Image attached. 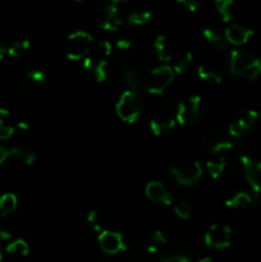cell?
Listing matches in <instances>:
<instances>
[{"label": "cell", "instance_id": "2", "mask_svg": "<svg viewBox=\"0 0 261 262\" xmlns=\"http://www.w3.org/2000/svg\"><path fill=\"white\" fill-rule=\"evenodd\" d=\"M229 69L233 74L253 81L261 73V59L247 51L233 50L229 56Z\"/></svg>", "mask_w": 261, "mask_h": 262}, {"label": "cell", "instance_id": "7", "mask_svg": "<svg viewBox=\"0 0 261 262\" xmlns=\"http://www.w3.org/2000/svg\"><path fill=\"white\" fill-rule=\"evenodd\" d=\"M94 18L97 25L105 31H117L123 25V15L118 2H112L97 7L94 13Z\"/></svg>", "mask_w": 261, "mask_h": 262}, {"label": "cell", "instance_id": "35", "mask_svg": "<svg viewBox=\"0 0 261 262\" xmlns=\"http://www.w3.org/2000/svg\"><path fill=\"white\" fill-rule=\"evenodd\" d=\"M159 262H189V257L181 253H171V255L163 256Z\"/></svg>", "mask_w": 261, "mask_h": 262}, {"label": "cell", "instance_id": "26", "mask_svg": "<svg viewBox=\"0 0 261 262\" xmlns=\"http://www.w3.org/2000/svg\"><path fill=\"white\" fill-rule=\"evenodd\" d=\"M45 83V73L42 71H28L25 74V84L30 90H36Z\"/></svg>", "mask_w": 261, "mask_h": 262}, {"label": "cell", "instance_id": "33", "mask_svg": "<svg viewBox=\"0 0 261 262\" xmlns=\"http://www.w3.org/2000/svg\"><path fill=\"white\" fill-rule=\"evenodd\" d=\"M87 222H89L90 227H91L95 232L99 233V234L104 230L102 229V228H104V223H102L101 214H100L97 210H91V211L89 212V215H87Z\"/></svg>", "mask_w": 261, "mask_h": 262}, {"label": "cell", "instance_id": "21", "mask_svg": "<svg viewBox=\"0 0 261 262\" xmlns=\"http://www.w3.org/2000/svg\"><path fill=\"white\" fill-rule=\"evenodd\" d=\"M9 158L15 159L26 165H32L36 161V154L33 151L25 147H12L9 148Z\"/></svg>", "mask_w": 261, "mask_h": 262}, {"label": "cell", "instance_id": "17", "mask_svg": "<svg viewBox=\"0 0 261 262\" xmlns=\"http://www.w3.org/2000/svg\"><path fill=\"white\" fill-rule=\"evenodd\" d=\"M154 49L161 61H170L176 56L173 43L165 35L156 36V38L154 40Z\"/></svg>", "mask_w": 261, "mask_h": 262}, {"label": "cell", "instance_id": "43", "mask_svg": "<svg viewBox=\"0 0 261 262\" xmlns=\"http://www.w3.org/2000/svg\"><path fill=\"white\" fill-rule=\"evenodd\" d=\"M3 258V253H2V248H0V261H2Z\"/></svg>", "mask_w": 261, "mask_h": 262}, {"label": "cell", "instance_id": "37", "mask_svg": "<svg viewBox=\"0 0 261 262\" xmlns=\"http://www.w3.org/2000/svg\"><path fill=\"white\" fill-rule=\"evenodd\" d=\"M117 46L119 49H122V50H127V49H129L132 46V40L130 38H119L117 41Z\"/></svg>", "mask_w": 261, "mask_h": 262}, {"label": "cell", "instance_id": "36", "mask_svg": "<svg viewBox=\"0 0 261 262\" xmlns=\"http://www.w3.org/2000/svg\"><path fill=\"white\" fill-rule=\"evenodd\" d=\"M178 4L186 8V10H188V12H194L200 7V3L196 0H179Z\"/></svg>", "mask_w": 261, "mask_h": 262}, {"label": "cell", "instance_id": "11", "mask_svg": "<svg viewBox=\"0 0 261 262\" xmlns=\"http://www.w3.org/2000/svg\"><path fill=\"white\" fill-rule=\"evenodd\" d=\"M99 245L101 250L107 255H115V253L127 250V245H125L123 235L118 232H113V230H102L100 233Z\"/></svg>", "mask_w": 261, "mask_h": 262}, {"label": "cell", "instance_id": "6", "mask_svg": "<svg viewBox=\"0 0 261 262\" xmlns=\"http://www.w3.org/2000/svg\"><path fill=\"white\" fill-rule=\"evenodd\" d=\"M94 45V38L84 31L71 33L66 42V55L71 60H81L89 55Z\"/></svg>", "mask_w": 261, "mask_h": 262}, {"label": "cell", "instance_id": "13", "mask_svg": "<svg viewBox=\"0 0 261 262\" xmlns=\"http://www.w3.org/2000/svg\"><path fill=\"white\" fill-rule=\"evenodd\" d=\"M146 196L154 202H159L165 206H169L173 202V194L160 181H153L146 184Z\"/></svg>", "mask_w": 261, "mask_h": 262}, {"label": "cell", "instance_id": "5", "mask_svg": "<svg viewBox=\"0 0 261 262\" xmlns=\"http://www.w3.org/2000/svg\"><path fill=\"white\" fill-rule=\"evenodd\" d=\"M142 107V99L138 95V92L130 91V90L123 92L122 96L118 100L117 105H115L118 117L127 123H135L140 118Z\"/></svg>", "mask_w": 261, "mask_h": 262}, {"label": "cell", "instance_id": "9", "mask_svg": "<svg viewBox=\"0 0 261 262\" xmlns=\"http://www.w3.org/2000/svg\"><path fill=\"white\" fill-rule=\"evenodd\" d=\"M240 160L245 171L246 181L248 182L252 191V200L258 202L261 197V161L248 155H241Z\"/></svg>", "mask_w": 261, "mask_h": 262}, {"label": "cell", "instance_id": "32", "mask_svg": "<svg viewBox=\"0 0 261 262\" xmlns=\"http://www.w3.org/2000/svg\"><path fill=\"white\" fill-rule=\"evenodd\" d=\"M151 17V12L148 10H136L133 12L132 14L128 17V25L129 26H142L146 25V23L150 22Z\"/></svg>", "mask_w": 261, "mask_h": 262}, {"label": "cell", "instance_id": "15", "mask_svg": "<svg viewBox=\"0 0 261 262\" xmlns=\"http://www.w3.org/2000/svg\"><path fill=\"white\" fill-rule=\"evenodd\" d=\"M123 77H124L130 91L138 92L140 90H142L145 87L146 78H143L142 73H141V69L136 64H125L123 67Z\"/></svg>", "mask_w": 261, "mask_h": 262}, {"label": "cell", "instance_id": "22", "mask_svg": "<svg viewBox=\"0 0 261 262\" xmlns=\"http://www.w3.org/2000/svg\"><path fill=\"white\" fill-rule=\"evenodd\" d=\"M193 60V55L191 51H182V53L176 54L173 59V71L174 73H183L189 64Z\"/></svg>", "mask_w": 261, "mask_h": 262}, {"label": "cell", "instance_id": "19", "mask_svg": "<svg viewBox=\"0 0 261 262\" xmlns=\"http://www.w3.org/2000/svg\"><path fill=\"white\" fill-rule=\"evenodd\" d=\"M202 36H204L205 40L210 43L214 48L220 49V50H227L228 43L227 40H225V36H223L222 33L212 27H206L202 31Z\"/></svg>", "mask_w": 261, "mask_h": 262}, {"label": "cell", "instance_id": "27", "mask_svg": "<svg viewBox=\"0 0 261 262\" xmlns=\"http://www.w3.org/2000/svg\"><path fill=\"white\" fill-rule=\"evenodd\" d=\"M17 206L18 199L14 193H5L0 197V212L4 216L14 212L17 210Z\"/></svg>", "mask_w": 261, "mask_h": 262}, {"label": "cell", "instance_id": "30", "mask_svg": "<svg viewBox=\"0 0 261 262\" xmlns=\"http://www.w3.org/2000/svg\"><path fill=\"white\" fill-rule=\"evenodd\" d=\"M225 169V159L219 158L217 160H209L206 163V170L212 179H217Z\"/></svg>", "mask_w": 261, "mask_h": 262}, {"label": "cell", "instance_id": "39", "mask_svg": "<svg viewBox=\"0 0 261 262\" xmlns=\"http://www.w3.org/2000/svg\"><path fill=\"white\" fill-rule=\"evenodd\" d=\"M7 55H8V46H5L4 43L0 42V60H3Z\"/></svg>", "mask_w": 261, "mask_h": 262}, {"label": "cell", "instance_id": "38", "mask_svg": "<svg viewBox=\"0 0 261 262\" xmlns=\"http://www.w3.org/2000/svg\"><path fill=\"white\" fill-rule=\"evenodd\" d=\"M8 158H9V150H7L5 147L0 146V164L4 163Z\"/></svg>", "mask_w": 261, "mask_h": 262}, {"label": "cell", "instance_id": "1", "mask_svg": "<svg viewBox=\"0 0 261 262\" xmlns=\"http://www.w3.org/2000/svg\"><path fill=\"white\" fill-rule=\"evenodd\" d=\"M112 54V43L104 40L92 45L89 55L83 59V69L96 79L97 82H104L107 78L106 59Z\"/></svg>", "mask_w": 261, "mask_h": 262}, {"label": "cell", "instance_id": "40", "mask_svg": "<svg viewBox=\"0 0 261 262\" xmlns=\"http://www.w3.org/2000/svg\"><path fill=\"white\" fill-rule=\"evenodd\" d=\"M10 238V233L8 230L3 229L2 225H0V239H9Z\"/></svg>", "mask_w": 261, "mask_h": 262}, {"label": "cell", "instance_id": "34", "mask_svg": "<svg viewBox=\"0 0 261 262\" xmlns=\"http://www.w3.org/2000/svg\"><path fill=\"white\" fill-rule=\"evenodd\" d=\"M174 211H176L177 216L183 220L189 219V216H191V207H189V205L186 201H179L174 206Z\"/></svg>", "mask_w": 261, "mask_h": 262}, {"label": "cell", "instance_id": "3", "mask_svg": "<svg viewBox=\"0 0 261 262\" xmlns=\"http://www.w3.org/2000/svg\"><path fill=\"white\" fill-rule=\"evenodd\" d=\"M204 104L201 96L193 95L179 102L177 106L176 120L181 125L188 127V125L199 124L204 119Z\"/></svg>", "mask_w": 261, "mask_h": 262}, {"label": "cell", "instance_id": "42", "mask_svg": "<svg viewBox=\"0 0 261 262\" xmlns=\"http://www.w3.org/2000/svg\"><path fill=\"white\" fill-rule=\"evenodd\" d=\"M197 262H212V261L210 260L209 257H206V258H202V260H200V261H197Z\"/></svg>", "mask_w": 261, "mask_h": 262}, {"label": "cell", "instance_id": "12", "mask_svg": "<svg viewBox=\"0 0 261 262\" xmlns=\"http://www.w3.org/2000/svg\"><path fill=\"white\" fill-rule=\"evenodd\" d=\"M258 119V113L256 110H248L247 113L242 115V117L238 118L237 120H234L233 123H230L229 125V133L230 136L235 138H242L246 135V132H248L250 129H252L255 127L256 122Z\"/></svg>", "mask_w": 261, "mask_h": 262}, {"label": "cell", "instance_id": "25", "mask_svg": "<svg viewBox=\"0 0 261 262\" xmlns=\"http://www.w3.org/2000/svg\"><path fill=\"white\" fill-rule=\"evenodd\" d=\"M5 251H7L8 255L17 256V257H26L30 253V246L26 241L15 239L7 246Z\"/></svg>", "mask_w": 261, "mask_h": 262}, {"label": "cell", "instance_id": "24", "mask_svg": "<svg viewBox=\"0 0 261 262\" xmlns=\"http://www.w3.org/2000/svg\"><path fill=\"white\" fill-rule=\"evenodd\" d=\"M252 201V197L248 193H246V192H238L233 197L228 199L225 201V205L228 207H232V209H246V207L250 206Z\"/></svg>", "mask_w": 261, "mask_h": 262}, {"label": "cell", "instance_id": "14", "mask_svg": "<svg viewBox=\"0 0 261 262\" xmlns=\"http://www.w3.org/2000/svg\"><path fill=\"white\" fill-rule=\"evenodd\" d=\"M202 143L207 150L214 154L225 152V151H230L234 148V143L232 141L227 140L224 136L216 132H210L205 135L202 138Z\"/></svg>", "mask_w": 261, "mask_h": 262}, {"label": "cell", "instance_id": "18", "mask_svg": "<svg viewBox=\"0 0 261 262\" xmlns=\"http://www.w3.org/2000/svg\"><path fill=\"white\" fill-rule=\"evenodd\" d=\"M176 118L168 114H158L155 117L151 118L150 120V128L155 136H161L164 133L169 132L173 129L176 125Z\"/></svg>", "mask_w": 261, "mask_h": 262}, {"label": "cell", "instance_id": "20", "mask_svg": "<svg viewBox=\"0 0 261 262\" xmlns=\"http://www.w3.org/2000/svg\"><path fill=\"white\" fill-rule=\"evenodd\" d=\"M14 133V125L10 123L9 110L0 107V140H9Z\"/></svg>", "mask_w": 261, "mask_h": 262}, {"label": "cell", "instance_id": "28", "mask_svg": "<svg viewBox=\"0 0 261 262\" xmlns=\"http://www.w3.org/2000/svg\"><path fill=\"white\" fill-rule=\"evenodd\" d=\"M31 48V43L28 40H15L8 46V55L13 58H20L23 54L27 53Z\"/></svg>", "mask_w": 261, "mask_h": 262}, {"label": "cell", "instance_id": "31", "mask_svg": "<svg viewBox=\"0 0 261 262\" xmlns=\"http://www.w3.org/2000/svg\"><path fill=\"white\" fill-rule=\"evenodd\" d=\"M166 243V238L164 235V233L161 230H154L153 234H151L150 243L147 246V251L150 253H158L160 250L161 246H164Z\"/></svg>", "mask_w": 261, "mask_h": 262}, {"label": "cell", "instance_id": "29", "mask_svg": "<svg viewBox=\"0 0 261 262\" xmlns=\"http://www.w3.org/2000/svg\"><path fill=\"white\" fill-rule=\"evenodd\" d=\"M215 7H216V10L222 15L224 22H229L232 19L233 12H234L233 10L234 9V3L232 0H219V2L215 3Z\"/></svg>", "mask_w": 261, "mask_h": 262}, {"label": "cell", "instance_id": "10", "mask_svg": "<svg viewBox=\"0 0 261 262\" xmlns=\"http://www.w3.org/2000/svg\"><path fill=\"white\" fill-rule=\"evenodd\" d=\"M232 241V230L228 225L212 224L205 233V243L212 250H223L229 247Z\"/></svg>", "mask_w": 261, "mask_h": 262}, {"label": "cell", "instance_id": "8", "mask_svg": "<svg viewBox=\"0 0 261 262\" xmlns=\"http://www.w3.org/2000/svg\"><path fill=\"white\" fill-rule=\"evenodd\" d=\"M176 78L173 68L169 66H160L151 71V73L146 77L145 89L151 95H161Z\"/></svg>", "mask_w": 261, "mask_h": 262}, {"label": "cell", "instance_id": "41", "mask_svg": "<svg viewBox=\"0 0 261 262\" xmlns=\"http://www.w3.org/2000/svg\"><path fill=\"white\" fill-rule=\"evenodd\" d=\"M17 127L19 128V129H22V130H28V129H30V125H28V123L22 122V120L17 123Z\"/></svg>", "mask_w": 261, "mask_h": 262}, {"label": "cell", "instance_id": "4", "mask_svg": "<svg viewBox=\"0 0 261 262\" xmlns=\"http://www.w3.org/2000/svg\"><path fill=\"white\" fill-rule=\"evenodd\" d=\"M173 178L183 186H193L202 177V168L197 160L182 159L176 161L168 168Z\"/></svg>", "mask_w": 261, "mask_h": 262}, {"label": "cell", "instance_id": "16", "mask_svg": "<svg viewBox=\"0 0 261 262\" xmlns=\"http://www.w3.org/2000/svg\"><path fill=\"white\" fill-rule=\"evenodd\" d=\"M253 35V31L251 28L243 27L240 25H232L227 27L224 36L227 42L234 43V45H243L248 41V38Z\"/></svg>", "mask_w": 261, "mask_h": 262}, {"label": "cell", "instance_id": "23", "mask_svg": "<svg viewBox=\"0 0 261 262\" xmlns=\"http://www.w3.org/2000/svg\"><path fill=\"white\" fill-rule=\"evenodd\" d=\"M197 74L204 81L215 82L217 84L222 82V76H220L219 71L215 67L210 66V64H201L199 67V69H197Z\"/></svg>", "mask_w": 261, "mask_h": 262}]
</instances>
